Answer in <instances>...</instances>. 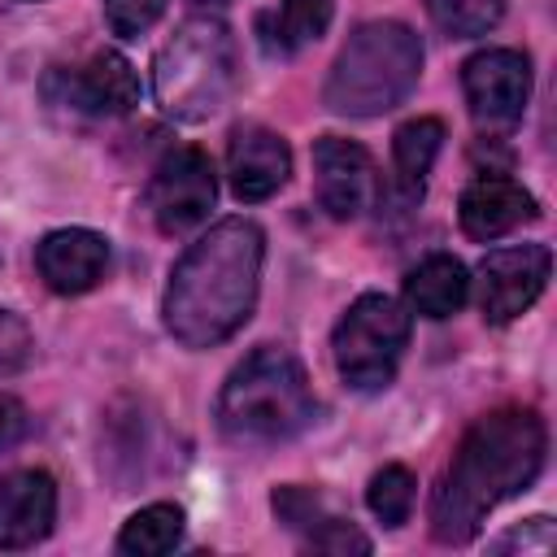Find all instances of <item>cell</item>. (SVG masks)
I'll return each instance as SVG.
<instances>
[{
  "label": "cell",
  "instance_id": "obj_11",
  "mask_svg": "<svg viewBox=\"0 0 557 557\" xmlns=\"http://www.w3.org/2000/svg\"><path fill=\"white\" fill-rule=\"evenodd\" d=\"M226 178L235 200L257 205L270 200L287 178H292V148L278 131L261 126V122H244L231 131L226 144Z\"/></svg>",
  "mask_w": 557,
  "mask_h": 557
},
{
  "label": "cell",
  "instance_id": "obj_17",
  "mask_svg": "<svg viewBox=\"0 0 557 557\" xmlns=\"http://www.w3.org/2000/svg\"><path fill=\"white\" fill-rule=\"evenodd\" d=\"M470 296V274L457 257L448 252H431L426 261H418L405 278V305L422 318H453Z\"/></svg>",
  "mask_w": 557,
  "mask_h": 557
},
{
  "label": "cell",
  "instance_id": "obj_12",
  "mask_svg": "<svg viewBox=\"0 0 557 557\" xmlns=\"http://www.w3.org/2000/svg\"><path fill=\"white\" fill-rule=\"evenodd\" d=\"M57 83L65 87V104H74L78 113H91V117H122L139 104V74L113 48H100L83 65L61 70Z\"/></svg>",
  "mask_w": 557,
  "mask_h": 557
},
{
  "label": "cell",
  "instance_id": "obj_23",
  "mask_svg": "<svg viewBox=\"0 0 557 557\" xmlns=\"http://www.w3.org/2000/svg\"><path fill=\"white\" fill-rule=\"evenodd\" d=\"M170 0H104V22L113 35L122 39H139L161 13H165Z\"/></svg>",
  "mask_w": 557,
  "mask_h": 557
},
{
  "label": "cell",
  "instance_id": "obj_20",
  "mask_svg": "<svg viewBox=\"0 0 557 557\" xmlns=\"http://www.w3.org/2000/svg\"><path fill=\"white\" fill-rule=\"evenodd\" d=\"M183 509L170 505V500H157V505H144L139 513H131L117 531V548L131 553V557H161L170 553L178 540H183Z\"/></svg>",
  "mask_w": 557,
  "mask_h": 557
},
{
  "label": "cell",
  "instance_id": "obj_18",
  "mask_svg": "<svg viewBox=\"0 0 557 557\" xmlns=\"http://www.w3.org/2000/svg\"><path fill=\"white\" fill-rule=\"evenodd\" d=\"M331 13H335V0H278L270 13L257 17L261 48L270 57H296L300 48L326 35Z\"/></svg>",
  "mask_w": 557,
  "mask_h": 557
},
{
  "label": "cell",
  "instance_id": "obj_2",
  "mask_svg": "<svg viewBox=\"0 0 557 557\" xmlns=\"http://www.w3.org/2000/svg\"><path fill=\"white\" fill-rule=\"evenodd\" d=\"M265 235L248 218H226L209 226L170 270L165 287V331L183 348H213L231 339L257 309Z\"/></svg>",
  "mask_w": 557,
  "mask_h": 557
},
{
  "label": "cell",
  "instance_id": "obj_22",
  "mask_svg": "<svg viewBox=\"0 0 557 557\" xmlns=\"http://www.w3.org/2000/svg\"><path fill=\"white\" fill-rule=\"evenodd\" d=\"M413 496H418V483H413V474H409L405 466H383V470L370 479V487H366V505H370V513H374L383 527L409 522Z\"/></svg>",
  "mask_w": 557,
  "mask_h": 557
},
{
  "label": "cell",
  "instance_id": "obj_7",
  "mask_svg": "<svg viewBox=\"0 0 557 557\" xmlns=\"http://www.w3.org/2000/svg\"><path fill=\"white\" fill-rule=\"evenodd\" d=\"M218 200V174L213 161L200 148H174L161 157L148 183V209L161 235H187L196 231Z\"/></svg>",
  "mask_w": 557,
  "mask_h": 557
},
{
  "label": "cell",
  "instance_id": "obj_1",
  "mask_svg": "<svg viewBox=\"0 0 557 557\" xmlns=\"http://www.w3.org/2000/svg\"><path fill=\"white\" fill-rule=\"evenodd\" d=\"M544 422L535 409L505 405L483 418L461 435L448 470L440 474L431 492V535L440 544H466L479 535L483 518L527 492L544 466Z\"/></svg>",
  "mask_w": 557,
  "mask_h": 557
},
{
  "label": "cell",
  "instance_id": "obj_3",
  "mask_svg": "<svg viewBox=\"0 0 557 557\" xmlns=\"http://www.w3.org/2000/svg\"><path fill=\"white\" fill-rule=\"evenodd\" d=\"M318 413L300 357L283 344H261L222 383L218 426L235 444H283Z\"/></svg>",
  "mask_w": 557,
  "mask_h": 557
},
{
  "label": "cell",
  "instance_id": "obj_13",
  "mask_svg": "<svg viewBox=\"0 0 557 557\" xmlns=\"http://www.w3.org/2000/svg\"><path fill=\"white\" fill-rule=\"evenodd\" d=\"M35 265H39V278L57 296H83L109 270V239L100 231H87V226L48 231L35 248Z\"/></svg>",
  "mask_w": 557,
  "mask_h": 557
},
{
  "label": "cell",
  "instance_id": "obj_5",
  "mask_svg": "<svg viewBox=\"0 0 557 557\" xmlns=\"http://www.w3.org/2000/svg\"><path fill=\"white\" fill-rule=\"evenodd\" d=\"M422 74V39L405 22H366L339 48L326 74V109L344 117H379L396 109Z\"/></svg>",
  "mask_w": 557,
  "mask_h": 557
},
{
  "label": "cell",
  "instance_id": "obj_14",
  "mask_svg": "<svg viewBox=\"0 0 557 557\" xmlns=\"http://www.w3.org/2000/svg\"><path fill=\"white\" fill-rule=\"evenodd\" d=\"M540 209H535V196L509 178V174H479L466 183L461 200H457V218H461V231L479 244L487 239H500L509 231H518L522 222H531Z\"/></svg>",
  "mask_w": 557,
  "mask_h": 557
},
{
  "label": "cell",
  "instance_id": "obj_4",
  "mask_svg": "<svg viewBox=\"0 0 557 557\" xmlns=\"http://www.w3.org/2000/svg\"><path fill=\"white\" fill-rule=\"evenodd\" d=\"M235 35L222 17L196 13L152 57V96L174 122H209L235 91Z\"/></svg>",
  "mask_w": 557,
  "mask_h": 557
},
{
  "label": "cell",
  "instance_id": "obj_16",
  "mask_svg": "<svg viewBox=\"0 0 557 557\" xmlns=\"http://www.w3.org/2000/svg\"><path fill=\"white\" fill-rule=\"evenodd\" d=\"M270 505H274V518L305 540V548H318V553H370V540L348 518L331 513L326 500L313 487H300V483L274 487Z\"/></svg>",
  "mask_w": 557,
  "mask_h": 557
},
{
  "label": "cell",
  "instance_id": "obj_6",
  "mask_svg": "<svg viewBox=\"0 0 557 557\" xmlns=\"http://www.w3.org/2000/svg\"><path fill=\"white\" fill-rule=\"evenodd\" d=\"M409 344V309L383 292L357 296L331 331V361L352 392H383Z\"/></svg>",
  "mask_w": 557,
  "mask_h": 557
},
{
  "label": "cell",
  "instance_id": "obj_24",
  "mask_svg": "<svg viewBox=\"0 0 557 557\" xmlns=\"http://www.w3.org/2000/svg\"><path fill=\"white\" fill-rule=\"evenodd\" d=\"M30 348H35V339H30L26 322L17 313L0 309V379L4 374H17L30 361Z\"/></svg>",
  "mask_w": 557,
  "mask_h": 557
},
{
  "label": "cell",
  "instance_id": "obj_26",
  "mask_svg": "<svg viewBox=\"0 0 557 557\" xmlns=\"http://www.w3.org/2000/svg\"><path fill=\"white\" fill-rule=\"evenodd\" d=\"M496 548H522V553H548L553 548V527H548V518H527L518 531H509Z\"/></svg>",
  "mask_w": 557,
  "mask_h": 557
},
{
  "label": "cell",
  "instance_id": "obj_21",
  "mask_svg": "<svg viewBox=\"0 0 557 557\" xmlns=\"http://www.w3.org/2000/svg\"><path fill=\"white\" fill-rule=\"evenodd\" d=\"M426 13L444 35L474 39L505 17V0H426Z\"/></svg>",
  "mask_w": 557,
  "mask_h": 557
},
{
  "label": "cell",
  "instance_id": "obj_15",
  "mask_svg": "<svg viewBox=\"0 0 557 557\" xmlns=\"http://www.w3.org/2000/svg\"><path fill=\"white\" fill-rule=\"evenodd\" d=\"M57 522V483L48 470L0 474V548H30Z\"/></svg>",
  "mask_w": 557,
  "mask_h": 557
},
{
  "label": "cell",
  "instance_id": "obj_25",
  "mask_svg": "<svg viewBox=\"0 0 557 557\" xmlns=\"http://www.w3.org/2000/svg\"><path fill=\"white\" fill-rule=\"evenodd\" d=\"M26 435H30V409H26L17 396L0 392V448L22 444Z\"/></svg>",
  "mask_w": 557,
  "mask_h": 557
},
{
  "label": "cell",
  "instance_id": "obj_8",
  "mask_svg": "<svg viewBox=\"0 0 557 557\" xmlns=\"http://www.w3.org/2000/svg\"><path fill=\"white\" fill-rule=\"evenodd\" d=\"M461 91L479 126L509 131L531 100V61L518 48H483L461 65Z\"/></svg>",
  "mask_w": 557,
  "mask_h": 557
},
{
  "label": "cell",
  "instance_id": "obj_19",
  "mask_svg": "<svg viewBox=\"0 0 557 557\" xmlns=\"http://www.w3.org/2000/svg\"><path fill=\"white\" fill-rule=\"evenodd\" d=\"M440 148H444V122L440 117H409L405 126H396L392 161H396V178H400L405 196H422V183H426Z\"/></svg>",
  "mask_w": 557,
  "mask_h": 557
},
{
  "label": "cell",
  "instance_id": "obj_9",
  "mask_svg": "<svg viewBox=\"0 0 557 557\" xmlns=\"http://www.w3.org/2000/svg\"><path fill=\"white\" fill-rule=\"evenodd\" d=\"M553 257L544 244H518V248H496L479 265V309L487 322L505 326L518 313H527L540 292L548 287Z\"/></svg>",
  "mask_w": 557,
  "mask_h": 557
},
{
  "label": "cell",
  "instance_id": "obj_10",
  "mask_svg": "<svg viewBox=\"0 0 557 557\" xmlns=\"http://www.w3.org/2000/svg\"><path fill=\"white\" fill-rule=\"evenodd\" d=\"M313 187H318V205L331 218L348 222L374 205L379 170L361 144L339 139V135H322L313 144Z\"/></svg>",
  "mask_w": 557,
  "mask_h": 557
}]
</instances>
